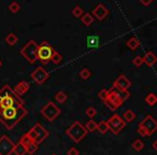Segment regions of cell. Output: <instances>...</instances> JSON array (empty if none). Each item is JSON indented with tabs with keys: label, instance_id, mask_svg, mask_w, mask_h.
Returning a JSON list of instances; mask_svg holds the SVG:
<instances>
[{
	"label": "cell",
	"instance_id": "cell-1",
	"mask_svg": "<svg viewBox=\"0 0 157 155\" xmlns=\"http://www.w3.org/2000/svg\"><path fill=\"white\" fill-rule=\"evenodd\" d=\"M26 115L27 110L24 106H14L7 109H0V122L8 129H12Z\"/></svg>",
	"mask_w": 157,
	"mask_h": 155
},
{
	"label": "cell",
	"instance_id": "cell-2",
	"mask_svg": "<svg viewBox=\"0 0 157 155\" xmlns=\"http://www.w3.org/2000/svg\"><path fill=\"white\" fill-rule=\"evenodd\" d=\"M130 96V93L128 91L123 92V91L116 88L115 86H112L109 90V95H108V99L105 103V105L109 108L112 111L117 110L124 103V101L126 100L128 97Z\"/></svg>",
	"mask_w": 157,
	"mask_h": 155
},
{
	"label": "cell",
	"instance_id": "cell-3",
	"mask_svg": "<svg viewBox=\"0 0 157 155\" xmlns=\"http://www.w3.org/2000/svg\"><path fill=\"white\" fill-rule=\"evenodd\" d=\"M88 134V131L86 130L85 126L82 123H80L78 121L73 122L67 129H66V135L75 143H78L83 140V138H85V136Z\"/></svg>",
	"mask_w": 157,
	"mask_h": 155
},
{
	"label": "cell",
	"instance_id": "cell-4",
	"mask_svg": "<svg viewBox=\"0 0 157 155\" xmlns=\"http://www.w3.org/2000/svg\"><path fill=\"white\" fill-rule=\"evenodd\" d=\"M38 48H39V44L35 40H29L21 48L20 53L29 64H35L38 60Z\"/></svg>",
	"mask_w": 157,
	"mask_h": 155
},
{
	"label": "cell",
	"instance_id": "cell-5",
	"mask_svg": "<svg viewBox=\"0 0 157 155\" xmlns=\"http://www.w3.org/2000/svg\"><path fill=\"white\" fill-rule=\"evenodd\" d=\"M54 48L48 43V41H43L41 44H39L38 48V60H40L42 64H48L52 59V56L54 54Z\"/></svg>",
	"mask_w": 157,
	"mask_h": 155
},
{
	"label": "cell",
	"instance_id": "cell-6",
	"mask_svg": "<svg viewBox=\"0 0 157 155\" xmlns=\"http://www.w3.org/2000/svg\"><path fill=\"white\" fill-rule=\"evenodd\" d=\"M40 112H41L42 116H43L45 120H48V122H53V121H55V118L59 116V114H60V109H59L53 101H48L46 105L41 108Z\"/></svg>",
	"mask_w": 157,
	"mask_h": 155
},
{
	"label": "cell",
	"instance_id": "cell-7",
	"mask_svg": "<svg viewBox=\"0 0 157 155\" xmlns=\"http://www.w3.org/2000/svg\"><path fill=\"white\" fill-rule=\"evenodd\" d=\"M108 127H109V130L111 131L114 135H117L120 134L123 129L126 127L127 123L124 121V118H121L118 114H113L109 120L107 121Z\"/></svg>",
	"mask_w": 157,
	"mask_h": 155
},
{
	"label": "cell",
	"instance_id": "cell-8",
	"mask_svg": "<svg viewBox=\"0 0 157 155\" xmlns=\"http://www.w3.org/2000/svg\"><path fill=\"white\" fill-rule=\"evenodd\" d=\"M138 127L143 129L146 136H152L155 131H157V121L151 114H148L139 123Z\"/></svg>",
	"mask_w": 157,
	"mask_h": 155
},
{
	"label": "cell",
	"instance_id": "cell-9",
	"mask_svg": "<svg viewBox=\"0 0 157 155\" xmlns=\"http://www.w3.org/2000/svg\"><path fill=\"white\" fill-rule=\"evenodd\" d=\"M14 148L15 143L7 135L0 137V155H11L14 152Z\"/></svg>",
	"mask_w": 157,
	"mask_h": 155
},
{
	"label": "cell",
	"instance_id": "cell-10",
	"mask_svg": "<svg viewBox=\"0 0 157 155\" xmlns=\"http://www.w3.org/2000/svg\"><path fill=\"white\" fill-rule=\"evenodd\" d=\"M48 76H50L48 72L46 71L43 67H41V66L36 67L35 69H33V71L30 73V78L37 84H43L44 82L48 79Z\"/></svg>",
	"mask_w": 157,
	"mask_h": 155
},
{
	"label": "cell",
	"instance_id": "cell-11",
	"mask_svg": "<svg viewBox=\"0 0 157 155\" xmlns=\"http://www.w3.org/2000/svg\"><path fill=\"white\" fill-rule=\"evenodd\" d=\"M33 130H35V133H36V141H35V143H37L38 145H39L40 143H42V142H43L44 140H45L46 138L50 136L48 130H46V129L44 128V127L42 126L40 123L35 124V126H33Z\"/></svg>",
	"mask_w": 157,
	"mask_h": 155
},
{
	"label": "cell",
	"instance_id": "cell-12",
	"mask_svg": "<svg viewBox=\"0 0 157 155\" xmlns=\"http://www.w3.org/2000/svg\"><path fill=\"white\" fill-rule=\"evenodd\" d=\"M113 86H115L116 88L123 91V92H126L131 86V82L125 74H120V76L116 78L115 81H114Z\"/></svg>",
	"mask_w": 157,
	"mask_h": 155
},
{
	"label": "cell",
	"instance_id": "cell-13",
	"mask_svg": "<svg viewBox=\"0 0 157 155\" xmlns=\"http://www.w3.org/2000/svg\"><path fill=\"white\" fill-rule=\"evenodd\" d=\"M92 15L94 16V18H97L98 21H103L109 15V10L103 3H98L93 10Z\"/></svg>",
	"mask_w": 157,
	"mask_h": 155
},
{
	"label": "cell",
	"instance_id": "cell-14",
	"mask_svg": "<svg viewBox=\"0 0 157 155\" xmlns=\"http://www.w3.org/2000/svg\"><path fill=\"white\" fill-rule=\"evenodd\" d=\"M142 58H143V64H145L147 67H153L157 63V56L152 51H147Z\"/></svg>",
	"mask_w": 157,
	"mask_h": 155
},
{
	"label": "cell",
	"instance_id": "cell-15",
	"mask_svg": "<svg viewBox=\"0 0 157 155\" xmlns=\"http://www.w3.org/2000/svg\"><path fill=\"white\" fill-rule=\"evenodd\" d=\"M29 87H30V85H29L28 82L26 81H21L17 83V85L15 86V87L13 88L14 92H15V94L17 95V96H22V95H24L25 93L27 92V91L29 90Z\"/></svg>",
	"mask_w": 157,
	"mask_h": 155
},
{
	"label": "cell",
	"instance_id": "cell-16",
	"mask_svg": "<svg viewBox=\"0 0 157 155\" xmlns=\"http://www.w3.org/2000/svg\"><path fill=\"white\" fill-rule=\"evenodd\" d=\"M126 45L128 46L131 51H136L140 46V41L138 40V38L136 37V36H132V37L127 40Z\"/></svg>",
	"mask_w": 157,
	"mask_h": 155
},
{
	"label": "cell",
	"instance_id": "cell-17",
	"mask_svg": "<svg viewBox=\"0 0 157 155\" xmlns=\"http://www.w3.org/2000/svg\"><path fill=\"white\" fill-rule=\"evenodd\" d=\"M94 20H95L94 16H93L90 12H85V13L83 14V16L81 17V22L83 23V25L86 27L90 26V25L93 24V22H94Z\"/></svg>",
	"mask_w": 157,
	"mask_h": 155
},
{
	"label": "cell",
	"instance_id": "cell-18",
	"mask_svg": "<svg viewBox=\"0 0 157 155\" xmlns=\"http://www.w3.org/2000/svg\"><path fill=\"white\" fill-rule=\"evenodd\" d=\"M100 40H99V37L97 36H90L87 38V48H98L100 45Z\"/></svg>",
	"mask_w": 157,
	"mask_h": 155
},
{
	"label": "cell",
	"instance_id": "cell-19",
	"mask_svg": "<svg viewBox=\"0 0 157 155\" xmlns=\"http://www.w3.org/2000/svg\"><path fill=\"white\" fill-rule=\"evenodd\" d=\"M13 153L15 155H25V154H27V149L22 142L18 141L17 143L15 144V148H14Z\"/></svg>",
	"mask_w": 157,
	"mask_h": 155
},
{
	"label": "cell",
	"instance_id": "cell-20",
	"mask_svg": "<svg viewBox=\"0 0 157 155\" xmlns=\"http://www.w3.org/2000/svg\"><path fill=\"white\" fill-rule=\"evenodd\" d=\"M144 101H145L150 107H154L157 103V96L154 93H148L145 96V98H144Z\"/></svg>",
	"mask_w": 157,
	"mask_h": 155
},
{
	"label": "cell",
	"instance_id": "cell-21",
	"mask_svg": "<svg viewBox=\"0 0 157 155\" xmlns=\"http://www.w3.org/2000/svg\"><path fill=\"white\" fill-rule=\"evenodd\" d=\"M5 41L7 42L9 45H14V44H16L17 43V41H18V37L15 35L14 33H8L7 36H6V38H5Z\"/></svg>",
	"mask_w": 157,
	"mask_h": 155
},
{
	"label": "cell",
	"instance_id": "cell-22",
	"mask_svg": "<svg viewBox=\"0 0 157 155\" xmlns=\"http://www.w3.org/2000/svg\"><path fill=\"white\" fill-rule=\"evenodd\" d=\"M136 113L132 111V110H130V109H128V110H126V111L124 112V121L126 123H131L132 121H135L136 120Z\"/></svg>",
	"mask_w": 157,
	"mask_h": 155
},
{
	"label": "cell",
	"instance_id": "cell-23",
	"mask_svg": "<svg viewBox=\"0 0 157 155\" xmlns=\"http://www.w3.org/2000/svg\"><path fill=\"white\" fill-rule=\"evenodd\" d=\"M55 99H56L57 103H66V100L68 99V96H67V94H66L65 92H63V91H59V92H57L56 94H55Z\"/></svg>",
	"mask_w": 157,
	"mask_h": 155
},
{
	"label": "cell",
	"instance_id": "cell-24",
	"mask_svg": "<svg viewBox=\"0 0 157 155\" xmlns=\"http://www.w3.org/2000/svg\"><path fill=\"white\" fill-rule=\"evenodd\" d=\"M131 146H132V149L135 151H137V152H140L141 150H143L144 142L142 141L141 139H136V140H133V142L131 143Z\"/></svg>",
	"mask_w": 157,
	"mask_h": 155
},
{
	"label": "cell",
	"instance_id": "cell-25",
	"mask_svg": "<svg viewBox=\"0 0 157 155\" xmlns=\"http://www.w3.org/2000/svg\"><path fill=\"white\" fill-rule=\"evenodd\" d=\"M97 125H98V124H97L94 120H90V121H87V122H86L85 128H86V130H87L88 133H93V131H95L97 129Z\"/></svg>",
	"mask_w": 157,
	"mask_h": 155
},
{
	"label": "cell",
	"instance_id": "cell-26",
	"mask_svg": "<svg viewBox=\"0 0 157 155\" xmlns=\"http://www.w3.org/2000/svg\"><path fill=\"white\" fill-rule=\"evenodd\" d=\"M78 76H80V78H81V79L87 80V79H90V76H92V71H90V69H87V68H83V69L80 71Z\"/></svg>",
	"mask_w": 157,
	"mask_h": 155
},
{
	"label": "cell",
	"instance_id": "cell-27",
	"mask_svg": "<svg viewBox=\"0 0 157 155\" xmlns=\"http://www.w3.org/2000/svg\"><path fill=\"white\" fill-rule=\"evenodd\" d=\"M83 14H84V11L80 6H75V7L72 9V15H73L74 17L81 18L82 16H83Z\"/></svg>",
	"mask_w": 157,
	"mask_h": 155
},
{
	"label": "cell",
	"instance_id": "cell-28",
	"mask_svg": "<svg viewBox=\"0 0 157 155\" xmlns=\"http://www.w3.org/2000/svg\"><path fill=\"white\" fill-rule=\"evenodd\" d=\"M97 129L100 131L101 134H105L108 130H109V127H108V124H107V121H101V122L98 123L97 125Z\"/></svg>",
	"mask_w": 157,
	"mask_h": 155
},
{
	"label": "cell",
	"instance_id": "cell-29",
	"mask_svg": "<svg viewBox=\"0 0 157 155\" xmlns=\"http://www.w3.org/2000/svg\"><path fill=\"white\" fill-rule=\"evenodd\" d=\"M21 9V5L17 2V1H12L11 3L9 5V10L12 12V13H16L18 12Z\"/></svg>",
	"mask_w": 157,
	"mask_h": 155
},
{
	"label": "cell",
	"instance_id": "cell-30",
	"mask_svg": "<svg viewBox=\"0 0 157 155\" xmlns=\"http://www.w3.org/2000/svg\"><path fill=\"white\" fill-rule=\"evenodd\" d=\"M51 60H52V63L54 64V65H58V64H60V61L63 60V56H61V54H59L58 52H56V51H55Z\"/></svg>",
	"mask_w": 157,
	"mask_h": 155
},
{
	"label": "cell",
	"instance_id": "cell-31",
	"mask_svg": "<svg viewBox=\"0 0 157 155\" xmlns=\"http://www.w3.org/2000/svg\"><path fill=\"white\" fill-rule=\"evenodd\" d=\"M38 144L37 143H35V142H33V143H30L28 146H27V154H29V155H33V153H36L38 151Z\"/></svg>",
	"mask_w": 157,
	"mask_h": 155
},
{
	"label": "cell",
	"instance_id": "cell-32",
	"mask_svg": "<svg viewBox=\"0 0 157 155\" xmlns=\"http://www.w3.org/2000/svg\"><path fill=\"white\" fill-rule=\"evenodd\" d=\"M108 95H109V90H105V88H102V90L99 92L98 94V97L101 99V100L103 101V103H105L108 99Z\"/></svg>",
	"mask_w": 157,
	"mask_h": 155
},
{
	"label": "cell",
	"instance_id": "cell-33",
	"mask_svg": "<svg viewBox=\"0 0 157 155\" xmlns=\"http://www.w3.org/2000/svg\"><path fill=\"white\" fill-rule=\"evenodd\" d=\"M20 141L22 142V143L24 144V145L26 146V148H27V146H28L30 143H33V141L30 140V138L28 137V135H27V134H24V135L22 136V138H21Z\"/></svg>",
	"mask_w": 157,
	"mask_h": 155
},
{
	"label": "cell",
	"instance_id": "cell-34",
	"mask_svg": "<svg viewBox=\"0 0 157 155\" xmlns=\"http://www.w3.org/2000/svg\"><path fill=\"white\" fill-rule=\"evenodd\" d=\"M97 114V110L95 109L94 107H88L87 109H86V115L88 116V118H94V116H96Z\"/></svg>",
	"mask_w": 157,
	"mask_h": 155
},
{
	"label": "cell",
	"instance_id": "cell-35",
	"mask_svg": "<svg viewBox=\"0 0 157 155\" xmlns=\"http://www.w3.org/2000/svg\"><path fill=\"white\" fill-rule=\"evenodd\" d=\"M132 64L136 66V67H141L143 65V58L141 56H136L135 58L132 59Z\"/></svg>",
	"mask_w": 157,
	"mask_h": 155
},
{
	"label": "cell",
	"instance_id": "cell-36",
	"mask_svg": "<svg viewBox=\"0 0 157 155\" xmlns=\"http://www.w3.org/2000/svg\"><path fill=\"white\" fill-rule=\"evenodd\" d=\"M67 155H80V152H78V150L76 148L72 146L67 151Z\"/></svg>",
	"mask_w": 157,
	"mask_h": 155
},
{
	"label": "cell",
	"instance_id": "cell-37",
	"mask_svg": "<svg viewBox=\"0 0 157 155\" xmlns=\"http://www.w3.org/2000/svg\"><path fill=\"white\" fill-rule=\"evenodd\" d=\"M137 133L139 134L141 137H146V134H145V131L143 130L142 128H140V127H138L137 128Z\"/></svg>",
	"mask_w": 157,
	"mask_h": 155
},
{
	"label": "cell",
	"instance_id": "cell-38",
	"mask_svg": "<svg viewBox=\"0 0 157 155\" xmlns=\"http://www.w3.org/2000/svg\"><path fill=\"white\" fill-rule=\"evenodd\" d=\"M153 2V0H140V3L143 6H150Z\"/></svg>",
	"mask_w": 157,
	"mask_h": 155
},
{
	"label": "cell",
	"instance_id": "cell-39",
	"mask_svg": "<svg viewBox=\"0 0 157 155\" xmlns=\"http://www.w3.org/2000/svg\"><path fill=\"white\" fill-rule=\"evenodd\" d=\"M152 146H153V149H154V150H155V151H156V152H157V140H155V141L153 142Z\"/></svg>",
	"mask_w": 157,
	"mask_h": 155
},
{
	"label": "cell",
	"instance_id": "cell-40",
	"mask_svg": "<svg viewBox=\"0 0 157 155\" xmlns=\"http://www.w3.org/2000/svg\"><path fill=\"white\" fill-rule=\"evenodd\" d=\"M1 66H2V60L0 59V67H1Z\"/></svg>",
	"mask_w": 157,
	"mask_h": 155
},
{
	"label": "cell",
	"instance_id": "cell-41",
	"mask_svg": "<svg viewBox=\"0 0 157 155\" xmlns=\"http://www.w3.org/2000/svg\"><path fill=\"white\" fill-rule=\"evenodd\" d=\"M51 155H57V154H56V153H52Z\"/></svg>",
	"mask_w": 157,
	"mask_h": 155
}]
</instances>
